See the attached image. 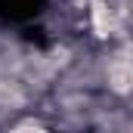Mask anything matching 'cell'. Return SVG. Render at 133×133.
<instances>
[{
	"instance_id": "obj_1",
	"label": "cell",
	"mask_w": 133,
	"mask_h": 133,
	"mask_svg": "<svg viewBox=\"0 0 133 133\" xmlns=\"http://www.w3.org/2000/svg\"><path fill=\"white\" fill-rule=\"evenodd\" d=\"M111 84H115V90H130L133 84V68H124V65H115L111 68Z\"/></svg>"
}]
</instances>
